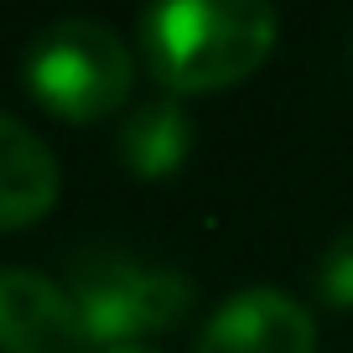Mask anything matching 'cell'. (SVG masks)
Instances as JSON below:
<instances>
[{
	"instance_id": "5b68a950",
	"label": "cell",
	"mask_w": 353,
	"mask_h": 353,
	"mask_svg": "<svg viewBox=\"0 0 353 353\" xmlns=\"http://www.w3.org/2000/svg\"><path fill=\"white\" fill-rule=\"evenodd\" d=\"M83 322L68 286L37 270H0V353H78Z\"/></svg>"
},
{
	"instance_id": "3957f363",
	"label": "cell",
	"mask_w": 353,
	"mask_h": 353,
	"mask_svg": "<svg viewBox=\"0 0 353 353\" xmlns=\"http://www.w3.org/2000/svg\"><path fill=\"white\" fill-rule=\"evenodd\" d=\"M130 52L99 21H57L26 52L32 94L63 120H104L130 94Z\"/></svg>"
},
{
	"instance_id": "277c9868",
	"label": "cell",
	"mask_w": 353,
	"mask_h": 353,
	"mask_svg": "<svg viewBox=\"0 0 353 353\" xmlns=\"http://www.w3.org/2000/svg\"><path fill=\"white\" fill-rule=\"evenodd\" d=\"M312 348H317L312 312L291 301L286 291L250 286L208 317L192 353H312Z\"/></svg>"
},
{
	"instance_id": "7a4b0ae2",
	"label": "cell",
	"mask_w": 353,
	"mask_h": 353,
	"mask_svg": "<svg viewBox=\"0 0 353 353\" xmlns=\"http://www.w3.org/2000/svg\"><path fill=\"white\" fill-rule=\"evenodd\" d=\"M68 296L83 322V343L110 353L141 348L145 332L176 327L192 307V281L172 265H145L125 250H88L68 270Z\"/></svg>"
},
{
	"instance_id": "9c48e42d",
	"label": "cell",
	"mask_w": 353,
	"mask_h": 353,
	"mask_svg": "<svg viewBox=\"0 0 353 353\" xmlns=\"http://www.w3.org/2000/svg\"><path fill=\"white\" fill-rule=\"evenodd\" d=\"M110 353H151V348H110Z\"/></svg>"
},
{
	"instance_id": "52a82bcc",
	"label": "cell",
	"mask_w": 353,
	"mask_h": 353,
	"mask_svg": "<svg viewBox=\"0 0 353 353\" xmlns=\"http://www.w3.org/2000/svg\"><path fill=\"white\" fill-rule=\"evenodd\" d=\"M120 156L135 176L156 182V176H172L176 166L192 156V120L176 99H151L125 120L120 130Z\"/></svg>"
},
{
	"instance_id": "ba28073f",
	"label": "cell",
	"mask_w": 353,
	"mask_h": 353,
	"mask_svg": "<svg viewBox=\"0 0 353 353\" xmlns=\"http://www.w3.org/2000/svg\"><path fill=\"white\" fill-rule=\"evenodd\" d=\"M317 296L327 301V307H343V312H353V229H343L338 239L322 250V260H317Z\"/></svg>"
},
{
	"instance_id": "6da1fadb",
	"label": "cell",
	"mask_w": 353,
	"mask_h": 353,
	"mask_svg": "<svg viewBox=\"0 0 353 353\" xmlns=\"http://www.w3.org/2000/svg\"><path fill=\"white\" fill-rule=\"evenodd\" d=\"M276 11L260 0H172L141 16L145 68L166 94H213L270 57Z\"/></svg>"
},
{
	"instance_id": "8992f818",
	"label": "cell",
	"mask_w": 353,
	"mask_h": 353,
	"mask_svg": "<svg viewBox=\"0 0 353 353\" xmlns=\"http://www.w3.org/2000/svg\"><path fill=\"white\" fill-rule=\"evenodd\" d=\"M57 203V161L26 125L0 114V229L37 223Z\"/></svg>"
}]
</instances>
